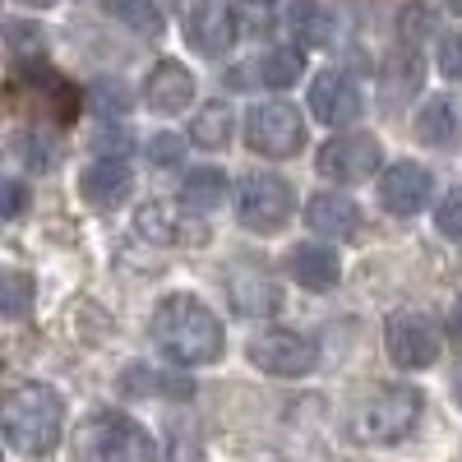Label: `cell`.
<instances>
[{"label": "cell", "mask_w": 462, "mask_h": 462, "mask_svg": "<svg viewBox=\"0 0 462 462\" xmlns=\"http://www.w3.org/2000/svg\"><path fill=\"white\" fill-rule=\"evenodd\" d=\"M300 74H305L300 51H291V47H273V51H263V56H259V65L250 69V79H254V88H291Z\"/></svg>", "instance_id": "cell-22"}, {"label": "cell", "mask_w": 462, "mask_h": 462, "mask_svg": "<svg viewBox=\"0 0 462 462\" xmlns=\"http://www.w3.org/2000/svg\"><path fill=\"white\" fill-rule=\"evenodd\" d=\"M106 14H116L121 23L139 28V32H158L162 14H158V0H106Z\"/></svg>", "instance_id": "cell-29"}, {"label": "cell", "mask_w": 462, "mask_h": 462, "mask_svg": "<svg viewBox=\"0 0 462 462\" xmlns=\"http://www.w3.org/2000/svg\"><path fill=\"white\" fill-rule=\"evenodd\" d=\"M5 47L19 65H32V60H42V28L37 23H23V19H10L5 23Z\"/></svg>", "instance_id": "cell-28"}, {"label": "cell", "mask_w": 462, "mask_h": 462, "mask_svg": "<svg viewBox=\"0 0 462 462\" xmlns=\"http://www.w3.org/2000/svg\"><path fill=\"white\" fill-rule=\"evenodd\" d=\"M383 352L398 370H426L439 361V328L430 315H416V310H402L383 324Z\"/></svg>", "instance_id": "cell-7"}, {"label": "cell", "mask_w": 462, "mask_h": 462, "mask_svg": "<svg viewBox=\"0 0 462 462\" xmlns=\"http://www.w3.org/2000/svg\"><path fill=\"white\" fill-rule=\"evenodd\" d=\"M245 143L263 158H291L305 143V121L291 102H263L245 116Z\"/></svg>", "instance_id": "cell-6"}, {"label": "cell", "mask_w": 462, "mask_h": 462, "mask_svg": "<svg viewBox=\"0 0 462 462\" xmlns=\"http://www.w3.org/2000/svg\"><path fill=\"white\" fill-rule=\"evenodd\" d=\"M361 208L346 199V195H315L305 204V226L319 231V236H333V241H352L361 231Z\"/></svg>", "instance_id": "cell-19"}, {"label": "cell", "mask_w": 462, "mask_h": 462, "mask_svg": "<svg viewBox=\"0 0 462 462\" xmlns=\"http://www.w3.org/2000/svg\"><path fill=\"white\" fill-rule=\"evenodd\" d=\"M28 208V189L19 180H0V217H19Z\"/></svg>", "instance_id": "cell-35"}, {"label": "cell", "mask_w": 462, "mask_h": 462, "mask_svg": "<svg viewBox=\"0 0 462 462\" xmlns=\"http://www.w3.org/2000/svg\"><path fill=\"white\" fill-rule=\"evenodd\" d=\"M23 5H51V0H23Z\"/></svg>", "instance_id": "cell-40"}, {"label": "cell", "mask_w": 462, "mask_h": 462, "mask_svg": "<svg viewBox=\"0 0 462 462\" xmlns=\"http://www.w3.org/2000/svg\"><path fill=\"white\" fill-rule=\"evenodd\" d=\"M448 333H453V337L462 342V300L453 305V315H448Z\"/></svg>", "instance_id": "cell-37"}, {"label": "cell", "mask_w": 462, "mask_h": 462, "mask_svg": "<svg viewBox=\"0 0 462 462\" xmlns=\"http://www.w3.org/2000/svg\"><path fill=\"white\" fill-rule=\"evenodd\" d=\"M143 102L152 111H162V116L185 111L189 102H195V74H189L180 60H158L152 74H148V84H143Z\"/></svg>", "instance_id": "cell-18"}, {"label": "cell", "mask_w": 462, "mask_h": 462, "mask_svg": "<svg viewBox=\"0 0 462 462\" xmlns=\"http://www.w3.org/2000/svg\"><path fill=\"white\" fill-rule=\"evenodd\" d=\"M430 171L420 162H393L379 180V204L389 208L393 217H411L430 204Z\"/></svg>", "instance_id": "cell-10"}, {"label": "cell", "mask_w": 462, "mask_h": 462, "mask_svg": "<svg viewBox=\"0 0 462 462\" xmlns=\"http://www.w3.org/2000/svg\"><path fill=\"white\" fill-rule=\"evenodd\" d=\"M420 407H426V398H420L411 383H389V389H379L352 420V435L361 444H398L416 430L420 420Z\"/></svg>", "instance_id": "cell-4"}, {"label": "cell", "mask_w": 462, "mask_h": 462, "mask_svg": "<svg viewBox=\"0 0 462 462\" xmlns=\"http://www.w3.org/2000/svg\"><path fill=\"white\" fill-rule=\"evenodd\" d=\"M37 282L23 268H0V319H23L32 310Z\"/></svg>", "instance_id": "cell-25"}, {"label": "cell", "mask_w": 462, "mask_h": 462, "mask_svg": "<svg viewBox=\"0 0 462 462\" xmlns=\"http://www.w3.org/2000/svg\"><path fill=\"white\" fill-rule=\"evenodd\" d=\"M74 457L79 462H158V444L121 411H93L74 430Z\"/></svg>", "instance_id": "cell-3"}, {"label": "cell", "mask_w": 462, "mask_h": 462, "mask_svg": "<svg viewBox=\"0 0 462 462\" xmlns=\"http://www.w3.org/2000/svg\"><path fill=\"white\" fill-rule=\"evenodd\" d=\"M134 226H139V236L152 241V245H204V226L189 222L171 204H143L134 213Z\"/></svg>", "instance_id": "cell-15"}, {"label": "cell", "mask_w": 462, "mask_h": 462, "mask_svg": "<svg viewBox=\"0 0 462 462\" xmlns=\"http://www.w3.org/2000/svg\"><path fill=\"white\" fill-rule=\"evenodd\" d=\"M439 69L448 74V79L462 84V32L444 37V47H439Z\"/></svg>", "instance_id": "cell-36"}, {"label": "cell", "mask_w": 462, "mask_h": 462, "mask_svg": "<svg viewBox=\"0 0 462 462\" xmlns=\"http://www.w3.org/2000/svg\"><path fill=\"white\" fill-rule=\"evenodd\" d=\"M296 213V189L273 176V171H254L241 180V222L250 231H259V236H268V231L287 226V217Z\"/></svg>", "instance_id": "cell-5"}, {"label": "cell", "mask_w": 462, "mask_h": 462, "mask_svg": "<svg viewBox=\"0 0 462 462\" xmlns=\"http://www.w3.org/2000/svg\"><path fill=\"white\" fill-rule=\"evenodd\" d=\"M79 195H84V204H93L102 213L121 208L125 195H130V162L125 158H97V162H88L84 176H79Z\"/></svg>", "instance_id": "cell-17"}, {"label": "cell", "mask_w": 462, "mask_h": 462, "mask_svg": "<svg viewBox=\"0 0 462 462\" xmlns=\"http://www.w3.org/2000/svg\"><path fill=\"white\" fill-rule=\"evenodd\" d=\"M185 42L195 47L199 56H226L236 47V14L226 5H195L185 14Z\"/></svg>", "instance_id": "cell-13"}, {"label": "cell", "mask_w": 462, "mask_h": 462, "mask_svg": "<svg viewBox=\"0 0 462 462\" xmlns=\"http://www.w3.org/2000/svg\"><path fill=\"white\" fill-rule=\"evenodd\" d=\"M250 361H254L263 374L296 379V374H310V370L319 365V346L305 337V333L273 328V333H259V337L250 342Z\"/></svg>", "instance_id": "cell-9"}, {"label": "cell", "mask_w": 462, "mask_h": 462, "mask_svg": "<svg viewBox=\"0 0 462 462\" xmlns=\"http://www.w3.org/2000/svg\"><path fill=\"white\" fill-rule=\"evenodd\" d=\"M121 393H134V398H148V393H176V398H189L195 383L180 379V374H158L148 365H125L121 370Z\"/></svg>", "instance_id": "cell-24"}, {"label": "cell", "mask_w": 462, "mask_h": 462, "mask_svg": "<svg viewBox=\"0 0 462 462\" xmlns=\"http://www.w3.org/2000/svg\"><path fill=\"white\" fill-rule=\"evenodd\" d=\"M250 5H268V0H250Z\"/></svg>", "instance_id": "cell-41"}, {"label": "cell", "mask_w": 462, "mask_h": 462, "mask_svg": "<svg viewBox=\"0 0 462 462\" xmlns=\"http://www.w3.org/2000/svg\"><path fill=\"white\" fill-rule=\"evenodd\" d=\"M287 32L300 47H333L337 19H333V10L319 5V0H291L287 5Z\"/></svg>", "instance_id": "cell-21"}, {"label": "cell", "mask_w": 462, "mask_h": 462, "mask_svg": "<svg viewBox=\"0 0 462 462\" xmlns=\"http://www.w3.org/2000/svg\"><path fill=\"white\" fill-rule=\"evenodd\" d=\"M416 84H420V60H416V51L407 47V51H398L393 60H389V84H383V102H402L407 93H416Z\"/></svg>", "instance_id": "cell-27"}, {"label": "cell", "mask_w": 462, "mask_h": 462, "mask_svg": "<svg viewBox=\"0 0 462 462\" xmlns=\"http://www.w3.org/2000/svg\"><path fill=\"white\" fill-rule=\"evenodd\" d=\"M282 268H287V278L300 282L305 291H328V287H337V278H342L337 254H333L328 245H319V241H300V245H291Z\"/></svg>", "instance_id": "cell-16"}, {"label": "cell", "mask_w": 462, "mask_h": 462, "mask_svg": "<svg viewBox=\"0 0 462 462\" xmlns=\"http://www.w3.org/2000/svg\"><path fill=\"white\" fill-rule=\"evenodd\" d=\"M226 291H231V305H236L241 315H250V319H263V315L282 310V287H278V278L268 273L263 263H241L236 273H231Z\"/></svg>", "instance_id": "cell-12"}, {"label": "cell", "mask_w": 462, "mask_h": 462, "mask_svg": "<svg viewBox=\"0 0 462 462\" xmlns=\"http://www.w3.org/2000/svg\"><path fill=\"white\" fill-rule=\"evenodd\" d=\"M93 102H97V111H106V116H121V111H125V102H130V93H125L121 84H116V79H97Z\"/></svg>", "instance_id": "cell-34"}, {"label": "cell", "mask_w": 462, "mask_h": 462, "mask_svg": "<svg viewBox=\"0 0 462 462\" xmlns=\"http://www.w3.org/2000/svg\"><path fill=\"white\" fill-rule=\"evenodd\" d=\"M379 162H383V148H379V139L365 134V130H352V134L328 139V143L319 148V158H315L319 176L342 180V185H356V180L374 176Z\"/></svg>", "instance_id": "cell-8"}, {"label": "cell", "mask_w": 462, "mask_h": 462, "mask_svg": "<svg viewBox=\"0 0 462 462\" xmlns=\"http://www.w3.org/2000/svg\"><path fill=\"white\" fill-rule=\"evenodd\" d=\"M453 398L462 402V370H457V379H453Z\"/></svg>", "instance_id": "cell-38"}, {"label": "cell", "mask_w": 462, "mask_h": 462, "mask_svg": "<svg viewBox=\"0 0 462 462\" xmlns=\"http://www.w3.org/2000/svg\"><path fill=\"white\" fill-rule=\"evenodd\" d=\"M444 5H448L453 14H462V0H444Z\"/></svg>", "instance_id": "cell-39"}, {"label": "cell", "mask_w": 462, "mask_h": 462, "mask_svg": "<svg viewBox=\"0 0 462 462\" xmlns=\"http://www.w3.org/2000/svg\"><path fill=\"white\" fill-rule=\"evenodd\" d=\"M439 231L453 241H462V189H448V195L439 199V213H435Z\"/></svg>", "instance_id": "cell-33"}, {"label": "cell", "mask_w": 462, "mask_h": 462, "mask_svg": "<svg viewBox=\"0 0 462 462\" xmlns=\"http://www.w3.org/2000/svg\"><path fill=\"white\" fill-rule=\"evenodd\" d=\"M65 402L51 383H19L0 398V430L23 457H47L60 444Z\"/></svg>", "instance_id": "cell-2"}, {"label": "cell", "mask_w": 462, "mask_h": 462, "mask_svg": "<svg viewBox=\"0 0 462 462\" xmlns=\"http://www.w3.org/2000/svg\"><path fill=\"white\" fill-rule=\"evenodd\" d=\"M435 23H439V19H435V10H430V5H420V0H416V5H407V10L398 14V37H402V47H411V51H416V47L435 32Z\"/></svg>", "instance_id": "cell-30"}, {"label": "cell", "mask_w": 462, "mask_h": 462, "mask_svg": "<svg viewBox=\"0 0 462 462\" xmlns=\"http://www.w3.org/2000/svg\"><path fill=\"white\" fill-rule=\"evenodd\" d=\"M148 333L176 365H213L226 352V333L222 319L195 296H167L158 300V310L148 319Z\"/></svg>", "instance_id": "cell-1"}, {"label": "cell", "mask_w": 462, "mask_h": 462, "mask_svg": "<svg viewBox=\"0 0 462 462\" xmlns=\"http://www.w3.org/2000/svg\"><path fill=\"white\" fill-rule=\"evenodd\" d=\"M231 106L226 102H208L195 121H189V139H195L199 148H226L231 143Z\"/></svg>", "instance_id": "cell-26"}, {"label": "cell", "mask_w": 462, "mask_h": 462, "mask_svg": "<svg viewBox=\"0 0 462 462\" xmlns=\"http://www.w3.org/2000/svg\"><path fill=\"white\" fill-rule=\"evenodd\" d=\"M361 88L346 79V74L337 69H324L319 79L310 84V111L319 116L324 125H352L356 116H361Z\"/></svg>", "instance_id": "cell-14"}, {"label": "cell", "mask_w": 462, "mask_h": 462, "mask_svg": "<svg viewBox=\"0 0 462 462\" xmlns=\"http://www.w3.org/2000/svg\"><path fill=\"white\" fill-rule=\"evenodd\" d=\"M19 88H28L37 102H42L56 125H69L74 116H79V88H74L69 79H60V74L51 65H42V60L19 65Z\"/></svg>", "instance_id": "cell-11"}, {"label": "cell", "mask_w": 462, "mask_h": 462, "mask_svg": "<svg viewBox=\"0 0 462 462\" xmlns=\"http://www.w3.org/2000/svg\"><path fill=\"white\" fill-rule=\"evenodd\" d=\"M416 139L430 148H448L462 139V102L448 93H435L430 102H420L416 111Z\"/></svg>", "instance_id": "cell-20"}, {"label": "cell", "mask_w": 462, "mask_h": 462, "mask_svg": "<svg viewBox=\"0 0 462 462\" xmlns=\"http://www.w3.org/2000/svg\"><path fill=\"white\" fill-rule=\"evenodd\" d=\"M180 158H185L180 134H152V139H148V162H152V167H176Z\"/></svg>", "instance_id": "cell-32"}, {"label": "cell", "mask_w": 462, "mask_h": 462, "mask_svg": "<svg viewBox=\"0 0 462 462\" xmlns=\"http://www.w3.org/2000/svg\"><path fill=\"white\" fill-rule=\"evenodd\" d=\"M19 152L28 158V167H37V171H47V167L56 162V143H51V134H42V130H28V134L19 139Z\"/></svg>", "instance_id": "cell-31"}, {"label": "cell", "mask_w": 462, "mask_h": 462, "mask_svg": "<svg viewBox=\"0 0 462 462\" xmlns=\"http://www.w3.org/2000/svg\"><path fill=\"white\" fill-rule=\"evenodd\" d=\"M222 199H226L222 167H199V171H189L185 185H180V204L195 208V213H213V208H222Z\"/></svg>", "instance_id": "cell-23"}]
</instances>
